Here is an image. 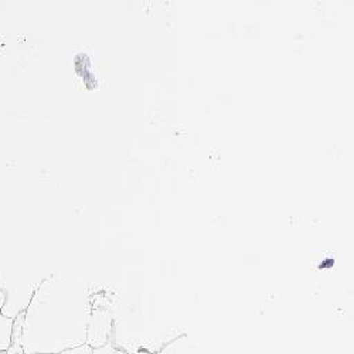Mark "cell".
<instances>
[{"label": "cell", "mask_w": 354, "mask_h": 354, "mask_svg": "<svg viewBox=\"0 0 354 354\" xmlns=\"http://www.w3.org/2000/svg\"><path fill=\"white\" fill-rule=\"evenodd\" d=\"M90 312L85 286L62 277L46 279L23 310V353L60 354L86 344Z\"/></svg>", "instance_id": "cell-1"}, {"label": "cell", "mask_w": 354, "mask_h": 354, "mask_svg": "<svg viewBox=\"0 0 354 354\" xmlns=\"http://www.w3.org/2000/svg\"><path fill=\"white\" fill-rule=\"evenodd\" d=\"M112 320L104 310L91 308L86 326V344L91 348H100L109 344Z\"/></svg>", "instance_id": "cell-2"}, {"label": "cell", "mask_w": 354, "mask_h": 354, "mask_svg": "<svg viewBox=\"0 0 354 354\" xmlns=\"http://www.w3.org/2000/svg\"><path fill=\"white\" fill-rule=\"evenodd\" d=\"M155 354H216L213 350H209L207 346L189 337L180 336L166 344L159 353Z\"/></svg>", "instance_id": "cell-3"}, {"label": "cell", "mask_w": 354, "mask_h": 354, "mask_svg": "<svg viewBox=\"0 0 354 354\" xmlns=\"http://www.w3.org/2000/svg\"><path fill=\"white\" fill-rule=\"evenodd\" d=\"M13 319L0 312V351H8L12 344Z\"/></svg>", "instance_id": "cell-4"}, {"label": "cell", "mask_w": 354, "mask_h": 354, "mask_svg": "<svg viewBox=\"0 0 354 354\" xmlns=\"http://www.w3.org/2000/svg\"><path fill=\"white\" fill-rule=\"evenodd\" d=\"M93 354H129V353H127L124 350H118L113 346L106 344L100 348H93Z\"/></svg>", "instance_id": "cell-5"}, {"label": "cell", "mask_w": 354, "mask_h": 354, "mask_svg": "<svg viewBox=\"0 0 354 354\" xmlns=\"http://www.w3.org/2000/svg\"><path fill=\"white\" fill-rule=\"evenodd\" d=\"M60 354H93V348L88 344H84V346H80V347H75V348L66 350Z\"/></svg>", "instance_id": "cell-6"}, {"label": "cell", "mask_w": 354, "mask_h": 354, "mask_svg": "<svg viewBox=\"0 0 354 354\" xmlns=\"http://www.w3.org/2000/svg\"><path fill=\"white\" fill-rule=\"evenodd\" d=\"M5 302H6V293L2 289H0V310L3 309Z\"/></svg>", "instance_id": "cell-7"}, {"label": "cell", "mask_w": 354, "mask_h": 354, "mask_svg": "<svg viewBox=\"0 0 354 354\" xmlns=\"http://www.w3.org/2000/svg\"><path fill=\"white\" fill-rule=\"evenodd\" d=\"M135 354H153V353H146V351H139V353H135Z\"/></svg>", "instance_id": "cell-8"}, {"label": "cell", "mask_w": 354, "mask_h": 354, "mask_svg": "<svg viewBox=\"0 0 354 354\" xmlns=\"http://www.w3.org/2000/svg\"><path fill=\"white\" fill-rule=\"evenodd\" d=\"M0 354H6V353L5 351H0Z\"/></svg>", "instance_id": "cell-9"}]
</instances>
